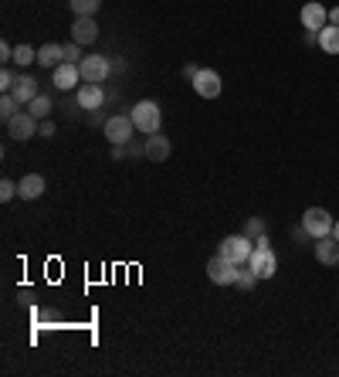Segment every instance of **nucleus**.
I'll return each mask as SVG.
<instances>
[{"mask_svg":"<svg viewBox=\"0 0 339 377\" xmlns=\"http://www.w3.org/2000/svg\"><path fill=\"white\" fill-rule=\"evenodd\" d=\"M45 190H48L45 177H41V173H28V177H21V184H17V197H21V201H38Z\"/></svg>","mask_w":339,"mask_h":377,"instance_id":"2eb2a0df","label":"nucleus"},{"mask_svg":"<svg viewBox=\"0 0 339 377\" xmlns=\"http://www.w3.org/2000/svg\"><path fill=\"white\" fill-rule=\"evenodd\" d=\"M21 109H24V106L17 102L14 95H11V92H4V99H0V119L7 123V119H14V116H17Z\"/></svg>","mask_w":339,"mask_h":377,"instance_id":"b1692460","label":"nucleus"},{"mask_svg":"<svg viewBox=\"0 0 339 377\" xmlns=\"http://www.w3.org/2000/svg\"><path fill=\"white\" fill-rule=\"evenodd\" d=\"M319 48L326 55H339V24H326L319 31Z\"/></svg>","mask_w":339,"mask_h":377,"instance_id":"6ab92c4d","label":"nucleus"},{"mask_svg":"<svg viewBox=\"0 0 339 377\" xmlns=\"http://www.w3.org/2000/svg\"><path fill=\"white\" fill-rule=\"evenodd\" d=\"M197 72H201V65H194V62H190V65H184V79H190V82H194V79H197Z\"/></svg>","mask_w":339,"mask_h":377,"instance_id":"2f4dec72","label":"nucleus"},{"mask_svg":"<svg viewBox=\"0 0 339 377\" xmlns=\"http://www.w3.org/2000/svg\"><path fill=\"white\" fill-rule=\"evenodd\" d=\"M245 235L251 238V241H258L262 235H268V224H265V218H248V224H245Z\"/></svg>","mask_w":339,"mask_h":377,"instance_id":"393cba45","label":"nucleus"},{"mask_svg":"<svg viewBox=\"0 0 339 377\" xmlns=\"http://www.w3.org/2000/svg\"><path fill=\"white\" fill-rule=\"evenodd\" d=\"M126 157H133V153H129V143H123V146H112V160H126Z\"/></svg>","mask_w":339,"mask_h":377,"instance_id":"c756f323","label":"nucleus"},{"mask_svg":"<svg viewBox=\"0 0 339 377\" xmlns=\"http://www.w3.org/2000/svg\"><path fill=\"white\" fill-rule=\"evenodd\" d=\"M68 7H72L75 17H95L99 7H102V0H68Z\"/></svg>","mask_w":339,"mask_h":377,"instance_id":"412c9836","label":"nucleus"},{"mask_svg":"<svg viewBox=\"0 0 339 377\" xmlns=\"http://www.w3.org/2000/svg\"><path fill=\"white\" fill-rule=\"evenodd\" d=\"M312 251H316L319 266H329V268H336V266H339V241H336L333 235L316 238V241H312Z\"/></svg>","mask_w":339,"mask_h":377,"instance_id":"ddd939ff","label":"nucleus"},{"mask_svg":"<svg viewBox=\"0 0 339 377\" xmlns=\"http://www.w3.org/2000/svg\"><path fill=\"white\" fill-rule=\"evenodd\" d=\"M299 17H302V28L306 31H323L326 24H329V7L319 4V0H309L306 7L299 11Z\"/></svg>","mask_w":339,"mask_h":377,"instance_id":"9d476101","label":"nucleus"},{"mask_svg":"<svg viewBox=\"0 0 339 377\" xmlns=\"http://www.w3.org/2000/svg\"><path fill=\"white\" fill-rule=\"evenodd\" d=\"M258 283H262V279H258V272L248 266V262H245V266H238V279H234V285H238V289H245V293H248V289H255Z\"/></svg>","mask_w":339,"mask_h":377,"instance_id":"aec40b11","label":"nucleus"},{"mask_svg":"<svg viewBox=\"0 0 339 377\" xmlns=\"http://www.w3.org/2000/svg\"><path fill=\"white\" fill-rule=\"evenodd\" d=\"M38 136H45V140H51V136H55V123H51V119H45V123L38 126Z\"/></svg>","mask_w":339,"mask_h":377,"instance_id":"c85d7f7f","label":"nucleus"},{"mask_svg":"<svg viewBox=\"0 0 339 377\" xmlns=\"http://www.w3.org/2000/svg\"><path fill=\"white\" fill-rule=\"evenodd\" d=\"M306 45H319V31H306Z\"/></svg>","mask_w":339,"mask_h":377,"instance_id":"72a5a7b5","label":"nucleus"},{"mask_svg":"<svg viewBox=\"0 0 339 377\" xmlns=\"http://www.w3.org/2000/svg\"><path fill=\"white\" fill-rule=\"evenodd\" d=\"M106 119H109V116H102L99 109H95V112H89V123H92V126H99V123L106 126Z\"/></svg>","mask_w":339,"mask_h":377,"instance_id":"473e14b6","label":"nucleus"},{"mask_svg":"<svg viewBox=\"0 0 339 377\" xmlns=\"http://www.w3.org/2000/svg\"><path fill=\"white\" fill-rule=\"evenodd\" d=\"M17 79H21V72H14V68H4V72H0V89H4V92H14Z\"/></svg>","mask_w":339,"mask_h":377,"instance_id":"bb28decb","label":"nucleus"},{"mask_svg":"<svg viewBox=\"0 0 339 377\" xmlns=\"http://www.w3.org/2000/svg\"><path fill=\"white\" fill-rule=\"evenodd\" d=\"M333 238L339 241V218H336V224H333Z\"/></svg>","mask_w":339,"mask_h":377,"instance_id":"c9c22d12","label":"nucleus"},{"mask_svg":"<svg viewBox=\"0 0 339 377\" xmlns=\"http://www.w3.org/2000/svg\"><path fill=\"white\" fill-rule=\"evenodd\" d=\"M329 24H339V7H329Z\"/></svg>","mask_w":339,"mask_h":377,"instance_id":"f704fd0d","label":"nucleus"},{"mask_svg":"<svg viewBox=\"0 0 339 377\" xmlns=\"http://www.w3.org/2000/svg\"><path fill=\"white\" fill-rule=\"evenodd\" d=\"M14 197H17V184H14V180H7V177H4V180H0V201L7 204V201H14Z\"/></svg>","mask_w":339,"mask_h":377,"instance_id":"cd10ccee","label":"nucleus"},{"mask_svg":"<svg viewBox=\"0 0 339 377\" xmlns=\"http://www.w3.org/2000/svg\"><path fill=\"white\" fill-rule=\"evenodd\" d=\"M51 109H55V102H51L48 95H38L31 106H28V112H31L34 119H48V116H51Z\"/></svg>","mask_w":339,"mask_h":377,"instance_id":"5701e85b","label":"nucleus"},{"mask_svg":"<svg viewBox=\"0 0 339 377\" xmlns=\"http://www.w3.org/2000/svg\"><path fill=\"white\" fill-rule=\"evenodd\" d=\"M194 89H197L201 99H217L221 89H224V82H221V75H217L214 68H201L197 79H194Z\"/></svg>","mask_w":339,"mask_h":377,"instance_id":"9b49d317","label":"nucleus"},{"mask_svg":"<svg viewBox=\"0 0 339 377\" xmlns=\"http://www.w3.org/2000/svg\"><path fill=\"white\" fill-rule=\"evenodd\" d=\"M146 160H150V163H163V160H170V140L163 136V133L146 136Z\"/></svg>","mask_w":339,"mask_h":377,"instance_id":"f3484780","label":"nucleus"},{"mask_svg":"<svg viewBox=\"0 0 339 377\" xmlns=\"http://www.w3.org/2000/svg\"><path fill=\"white\" fill-rule=\"evenodd\" d=\"M217 251H221L224 258H231L234 266H245L248 258H251V251H255V241H251L245 231H241V235H228L224 241H221V248Z\"/></svg>","mask_w":339,"mask_h":377,"instance_id":"7ed1b4c3","label":"nucleus"},{"mask_svg":"<svg viewBox=\"0 0 339 377\" xmlns=\"http://www.w3.org/2000/svg\"><path fill=\"white\" fill-rule=\"evenodd\" d=\"M78 68H82V82H99L102 85L112 75V62H109L106 55H85Z\"/></svg>","mask_w":339,"mask_h":377,"instance_id":"423d86ee","label":"nucleus"},{"mask_svg":"<svg viewBox=\"0 0 339 377\" xmlns=\"http://www.w3.org/2000/svg\"><path fill=\"white\" fill-rule=\"evenodd\" d=\"M11 95H14L21 106H31L34 99L41 95V89H38V79H34V75H21V79H17V85H14V92H11Z\"/></svg>","mask_w":339,"mask_h":377,"instance_id":"dca6fc26","label":"nucleus"},{"mask_svg":"<svg viewBox=\"0 0 339 377\" xmlns=\"http://www.w3.org/2000/svg\"><path fill=\"white\" fill-rule=\"evenodd\" d=\"M65 62V51H62V45H55V41H48V45H41L38 48V65L41 68H58V65Z\"/></svg>","mask_w":339,"mask_h":377,"instance_id":"a211bd4d","label":"nucleus"},{"mask_svg":"<svg viewBox=\"0 0 339 377\" xmlns=\"http://www.w3.org/2000/svg\"><path fill=\"white\" fill-rule=\"evenodd\" d=\"M0 58L4 62H14V48L7 45V41H0Z\"/></svg>","mask_w":339,"mask_h":377,"instance_id":"7c9ffc66","label":"nucleus"},{"mask_svg":"<svg viewBox=\"0 0 339 377\" xmlns=\"http://www.w3.org/2000/svg\"><path fill=\"white\" fill-rule=\"evenodd\" d=\"M75 102H78V109H85V112L102 109V102H106V89H102L99 82H82V85L75 89Z\"/></svg>","mask_w":339,"mask_h":377,"instance_id":"0eeeda50","label":"nucleus"},{"mask_svg":"<svg viewBox=\"0 0 339 377\" xmlns=\"http://www.w3.org/2000/svg\"><path fill=\"white\" fill-rule=\"evenodd\" d=\"M207 275H211V283L214 285H234V279H238V266L217 251L214 258L207 262Z\"/></svg>","mask_w":339,"mask_h":377,"instance_id":"6e6552de","label":"nucleus"},{"mask_svg":"<svg viewBox=\"0 0 339 377\" xmlns=\"http://www.w3.org/2000/svg\"><path fill=\"white\" fill-rule=\"evenodd\" d=\"M133 133H136V123L129 112H119V116H109L106 126H102V136H106L112 146H123V143H133Z\"/></svg>","mask_w":339,"mask_h":377,"instance_id":"f03ea898","label":"nucleus"},{"mask_svg":"<svg viewBox=\"0 0 339 377\" xmlns=\"http://www.w3.org/2000/svg\"><path fill=\"white\" fill-rule=\"evenodd\" d=\"M72 41H78L82 48L99 41V24H95V17H75V24H72Z\"/></svg>","mask_w":339,"mask_h":377,"instance_id":"4468645a","label":"nucleus"},{"mask_svg":"<svg viewBox=\"0 0 339 377\" xmlns=\"http://www.w3.org/2000/svg\"><path fill=\"white\" fill-rule=\"evenodd\" d=\"M129 116H133V123H136V133H143V136H153V133H160L163 112H160V106H156L153 99H139L136 106L129 109Z\"/></svg>","mask_w":339,"mask_h":377,"instance_id":"f257e3e1","label":"nucleus"},{"mask_svg":"<svg viewBox=\"0 0 339 377\" xmlns=\"http://www.w3.org/2000/svg\"><path fill=\"white\" fill-rule=\"evenodd\" d=\"M248 266L258 272V279H275L278 258H275V251H272V245H255L251 258H248Z\"/></svg>","mask_w":339,"mask_h":377,"instance_id":"39448f33","label":"nucleus"},{"mask_svg":"<svg viewBox=\"0 0 339 377\" xmlns=\"http://www.w3.org/2000/svg\"><path fill=\"white\" fill-rule=\"evenodd\" d=\"M51 82H55V89H62V92H72L78 82H82V68L72 62H62L55 72H51Z\"/></svg>","mask_w":339,"mask_h":377,"instance_id":"f8f14e48","label":"nucleus"},{"mask_svg":"<svg viewBox=\"0 0 339 377\" xmlns=\"http://www.w3.org/2000/svg\"><path fill=\"white\" fill-rule=\"evenodd\" d=\"M333 224H336V218H333L326 207H306V214H302V228H306L312 238L333 235Z\"/></svg>","mask_w":339,"mask_h":377,"instance_id":"20e7f679","label":"nucleus"},{"mask_svg":"<svg viewBox=\"0 0 339 377\" xmlns=\"http://www.w3.org/2000/svg\"><path fill=\"white\" fill-rule=\"evenodd\" d=\"M62 51H65V62H72V65H82V45L78 41H68V45H62Z\"/></svg>","mask_w":339,"mask_h":377,"instance_id":"a878e982","label":"nucleus"},{"mask_svg":"<svg viewBox=\"0 0 339 377\" xmlns=\"http://www.w3.org/2000/svg\"><path fill=\"white\" fill-rule=\"evenodd\" d=\"M38 62V48H31V45H17L14 48V65L17 68H28V65H34Z\"/></svg>","mask_w":339,"mask_h":377,"instance_id":"4be33fe9","label":"nucleus"},{"mask_svg":"<svg viewBox=\"0 0 339 377\" xmlns=\"http://www.w3.org/2000/svg\"><path fill=\"white\" fill-rule=\"evenodd\" d=\"M38 126H41V119H34L28 109H21L14 116V119H7V133H11V140H31V136H38Z\"/></svg>","mask_w":339,"mask_h":377,"instance_id":"1a4fd4ad","label":"nucleus"}]
</instances>
